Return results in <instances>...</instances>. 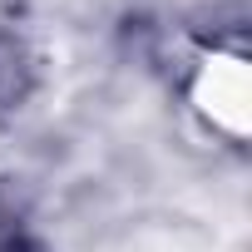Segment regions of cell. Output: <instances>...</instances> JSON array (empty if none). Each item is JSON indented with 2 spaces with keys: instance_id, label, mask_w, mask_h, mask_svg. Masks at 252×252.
I'll list each match as a JSON object with an SVG mask.
<instances>
[{
  "instance_id": "obj_1",
  "label": "cell",
  "mask_w": 252,
  "mask_h": 252,
  "mask_svg": "<svg viewBox=\"0 0 252 252\" xmlns=\"http://www.w3.org/2000/svg\"><path fill=\"white\" fill-rule=\"evenodd\" d=\"M188 109L208 134L227 144L252 139V60L237 45H208L188 69Z\"/></svg>"
}]
</instances>
